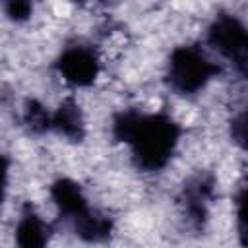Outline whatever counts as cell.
<instances>
[{
  "mask_svg": "<svg viewBox=\"0 0 248 248\" xmlns=\"http://www.w3.org/2000/svg\"><path fill=\"white\" fill-rule=\"evenodd\" d=\"M112 134L130 145L136 165L147 172L165 169L180 141V126L163 112L122 110L112 120Z\"/></svg>",
  "mask_w": 248,
  "mask_h": 248,
  "instance_id": "cell-1",
  "label": "cell"
},
{
  "mask_svg": "<svg viewBox=\"0 0 248 248\" xmlns=\"http://www.w3.org/2000/svg\"><path fill=\"white\" fill-rule=\"evenodd\" d=\"M219 74V66L205 56L200 46L182 45L170 52L167 81L172 91L180 95H194L202 91Z\"/></svg>",
  "mask_w": 248,
  "mask_h": 248,
  "instance_id": "cell-2",
  "label": "cell"
},
{
  "mask_svg": "<svg viewBox=\"0 0 248 248\" xmlns=\"http://www.w3.org/2000/svg\"><path fill=\"white\" fill-rule=\"evenodd\" d=\"M207 43L211 48L234 64L240 74L246 70V50H248V39L244 25L231 14H221L213 19V23L207 29Z\"/></svg>",
  "mask_w": 248,
  "mask_h": 248,
  "instance_id": "cell-3",
  "label": "cell"
},
{
  "mask_svg": "<svg viewBox=\"0 0 248 248\" xmlns=\"http://www.w3.org/2000/svg\"><path fill=\"white\" fill-rule=\"evenodd\" d=\"M56 68L66 83L74 87H87L99 78L101 62L93 48L74 45L62 50L56 60Z\"/></svg>",
  "mask_w": 248,
  "mask_h": 248,
  "instance_id": "cell-4",
  "label": "cell"
},
{
  "mask_svg": "<svg viewBox=\"0 0 248 248\" xmlns=\"http://www.w3.org/2000/svg\"><path fill=\"white\" fill-rule=\"evenodd\" d=\"M50 128L72 141H79L83 138V132H85L83 116H81V110L74 99L62 101V105L52 112Z\"/></svg>",
  "mask_w": 248,
  "mask_h": 248,
  "instance_id": "cell-5",
  "label": "cell"
},
{
  "mask_svg": "<svg viewBox=\"0 0 248 248\" xmlns=\"http://www.w3.org/2000/svg\"><path fill=\"white\" fill-rule=\"evenodd\" d=\"M16 236H17V244L21 246H41L48 240V225L41 219L39 213L27 207L17 221Z\"/></svg>",
  "mask_w": 248,
  "mask_h": 248,
  "instance_id": "cell-6",
  "label": "cell"
},
{
  "mask_svg": "<svg viewBox=\"0 0 248 248\" xmlns=\"http://www.w3.org/2000/svg\"><path fill=\"white\" fill-rule=\"evenodd\" d=\"M4 12L14 21H25L33 12V0H4Z\"/></svg>",
  "mask_w": 248,
  "mask_h": 248,
  "instance_id": "cell-7",
  "label": "cell"
},
{
  "mask_svg": "<svg viewBox=\"0 0 248 248\" xmlns=\"http://www.w3.org/2000/svg\"><path fill=\"white\" fill-rule=\"evenodd\" d=\"M8 176H10V163L8 159L0 153V205L6 200V190H8Z\"/></svg>",
  "mask_w": 248,
  "mask_h": 248,
  "instance_id": "cell-8",
  "label": "cell"
},
{
  "mask_svg": "<svg viewBox=\"0 0 248 248\" xmlns=\"http://www.w3.org/2000/svg\"><path fill=\"white\" fill-rule=\"evenodd\" d=\"M76 2H83V0H76Z\"/></svg>",
  "mask_w": 248,
  "mask_h": 248,
  "instance_id": "cell-9",
  "label": "cell"
}]
</instances>
